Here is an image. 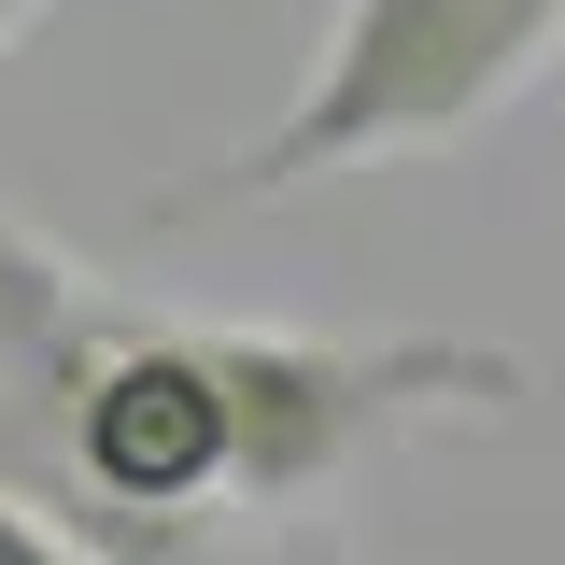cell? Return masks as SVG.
Masks as SVG:
<instances>
[{"label": "cell", "instance_id": "6da1fadb", "mask_svg": "<svg viewBox=\"0 0 565 565\" xmlns=\"http://www.w3.org/2000/svg\"><path fill=\"white\" fill-rule=\"evenodd\" d=\"M494 411H523V353L494 340H297L141 311L0 199V481L85 565H199L226 509L282 523L382 438Z\"/></svg>", "mask_w": 565, "mask_h": 565}, {"label": "cell", "instance_id": "7a4b0ae2", "mask_svg": "<svg viewBox=\"0 0 565 565\" xmlns=\"http://www.w3.org/2000/svg\"><path fill=\"white\" fill-rule=\"evenodd\" d=\"M552 29H565V0H340V29H326L311 85L282 99V128H255L212 184H184V199H156V212L184 226V212L282 199V184L353 170V156L467 141L494 99L523 85V71L552 57Z\"/></svg>", "mask_w": 565, "mask_h": 565}, {"label": "cell", "instance_id": "3957f363", "mask_svg": "<svg viewBox=\"0 0 565 565\" xmlns=\"http://www.w3.org/2000/svg\"><path fill=\"white\" fill-rule=\"evenodd\" d=\"M0 565H85V552H71L57 523H43V509H29V494L0 481Z\"/></svg>", "mask_w": 565, "mask_h": 565}, {"label": "cell", "instance_id": "277c9868", "mask_svg": "<svg viewBox=\"0 0 565 565\" xmlns=\"http://www.w3.org/2000/svg\"><path fill=\"white\" fill-rule=\"evenodd\" d=\"M29 14H43V0H0V57H14V29H29Z\"/></svg>", "mask_w": 565, "mask_h": 565}]
</instances>
